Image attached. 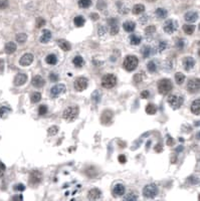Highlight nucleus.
Here are the masks:
<instances>
[{
	"mask_svg": "<svg viewBox=\"0 0 200 201\" xmlns=\"http://www.w3.org/2000/svg\"><path fill=\"white\" fill-rule=\"evenodd\" d=\"M79 113H80V110H79V108L77 106H70V107H68L63 111L62 118L65 121L72 122L78 118Z\"/></svg>",
	"mask_w": 200,
	"mask_h": 201,
	"instance_id": "f257e3e1",
	"label": "nucleus"
},
{
	"mask_svg": "<svg viewBox=\"0 0 200 201\" xmlns=\"http://www.w3.org/2000/svg\"><path fill=\"white\" fill-rule=\"evenodd\" d=\"M138 64H139V60L138 58L135 56H126L124 62H123V66L127 72H133L137 68Z\"/></svg>",
	"mask_w": 200,
	"mask_h": 201,
	"instance_id": "f03ea898",
	"label": "nucleus"
},
{
	"mask_svg": "<svg viewBox=\"0 0 200 201\" xmlns=\"http://www.w3.org/2000/svg\"><path fill=\"white\" fill-rule=\"evenodd\" d=\"M173 88V84L172 82L168 78H163V80H159L158 82V90L161 94H167Z\"/></svg>",
	"mask_w": 200,
	"mask_h": 201,
	"instance_id": "7ed1b4c3",
	"label": "nucleus"
},
{
	"mask_svg": "<svg viewBox=\"0 0 200 201\" xmlns=\"http://www.w3.org/2000/svg\"><path fill=\"white\" fill-rule=\"evenodd\" d=\"M117 84V78L116 76L112 74H106L102 78V86L105 88H112L116 86Z\"/></svg>",
	"mask_w": 200,
	"mask_h": 201,
	"instance_id": "20e7f679",
	"label": "nucleus"
},
{
	"mask_svg": "<svg viewBox=\"0 0 200 201\" xmlns=\"http://www.w3.org/2000/svg\"><path fill=\"white\" fill-rule=\"evenodd\" d=\"M183 98L179 94H170L168 96V103L174 110L179 109L183 104Z\"/></svg>",
	"mask_w": 200,
	"mask_h": 201,
	"instance_id": "39448f33",
	"label": "nucleus"
},
{
	"mask_svg": "<svg viewBox=\"0 0 200 201\" xmlns=\"http://www.w3.org/2000/svg\"><path fill=\"white\" fill-rule=\"evenodd\" d=\"M158 194V187L155 184H149L144 187L143 195L147 198H154Z\"/></svg>",
	"mask_w": 200,
	"mask_h": 201,
	"instance_id": "423d86ee",
	"label": "nucleus"
},
{
	"mask_svg": "<svg viewBox=\"0 0 200 201\" xmlns=\"http://www.w3.org/2000/svg\"><path fill=\"white\" fill-rule=\"evenodd\" d=\"M178 28V22L176 20H173V19H168V20L165 21L163 25V29L166 33H171L175 32Z\"/></svg>",
	"mask_w": 200,
	"mask_h": 201,
	"instance_id": "0eeeda50",
	"label": "nucleus"
},
{
	"mask_svg": "<svg viewBox=\"0 0 200 201\" xmlns=\"http://www.w3.org/2000/svg\"><path fill=\"white\" fill-rule=\"evenodd\" d=\"M200 88V80L199 78H192L188 82L187 84V90L191 94H195V92H199Z\"/></svg>",
	"mask_w": 200,
	"mask_h": 201,
	"instance_id": "6e6552de",
	"label": "nucleus"
},
{
	"mask_svg": "<svg viewBox=\"0 0 200 201\" xmlns=\"http://www.w3.org/2000/svg\"><path fill=\"white\" fill-rule=\"evenodd\" d=\"M88 88V80L84 76H80L74 80V88L78 92H83Z\"/></svg>",
	"mask_w": 200,
	"mask_h": 201,
	"instance_id": "1a4fd4ad",
	"label": "nucleus"
},
{
	"mask_svg": "<svg viewBox=\"0 0 200 201\" xmlns=\"http://www.w3.org/2000/svg\"><path fill=\"white\" fill-rule=\"evenodd\" d=\"M65 90H66V88H65L64 84H55V86H53L52 88H51L50 96H52V98H57V96H60L61 94H63V92H65Z\"/></svg>",
	"mask_w": 200,
	"mask_h": 201,
	"instance_id": "9d476101",
	"label": "nucleus"
},
{
	"mask_svg": "<svg viewBox=\"0 0 200 201\" xmlns=\"http://www.w3.org/2000/svg\"><path fill=\"white\" fill-rule=\"evenodd\" d=\"M42 180V174L39 171L34 170L29 175V182L32 185H38Z\"/></svg>",
	"mask_w": 200,
	"mask_h": 201,
	"instance_id": "9b49d317",
	"label": "nucleus"
},
{
	"mask_svg": "<svg viewBox=\"0 0 200 201\" xmlns=\"http://www.w3.org/2000/svg\"><path fill=\"white\" fill-rule=\"evenodd\" d=\"M33 62V56L31 54H25L20 58L19 64L21 66H28Z\"/></svg>",
	"mask_w": 200,
	"mask_h": 201,
	"instance_id": "f8f14e48",
	"label": "nucleus"
},
{
	"mask_svg": "<svg viewBox=\"0 0 200 201\" xmlns=\"http://www.w3.org/2000/svg\"><path fill=\"white\" fill-rule=\"evenodd\" d=\"M27 80V76L25 74H17L15 76L14 80H13V84L16 86H20L26 82Z\"/></svg>",
	"mask_w": 200,
	"mask_h": 201,
	"instance_id": "ddd939ff",
	"label": "nucleus"
},
{
	"mask_svg": "<svg viewBox=\"0 0 200 201\" xmlns=\"http://www.w3.org/2000/svg\"><path fill=\"white\" fill-rule=\"evenodd\" d=\"M113 115H114V114H113V112L110 111V110L105 111L102 115V118H101L102 123L104 124V125H109L113 120Z\"/></svg>",
	"mask_w": 200,
	"mask_h": 201,
	"instance_id": "4468645a",
	"label": "nucleus"
},
{
	"mask_svg": "<svg viewBox=\"0 0 200 201\" xmlns=\"http://www.w3.org/2000/svg\"><path fill=\"white\" fill-rule=\"evenodd\" d=\"M31 82H32V84L35 86V88H42V86L45 84L44 78H43L41 76H33L32 80H31Z\"/></svg>",
	"mask_w": 200,
	"mask_h": 201,
	"instance_id": "2eb2a0df",
	"label": "nucleus"
},
{
	"mask_svg": "<svg viewBox=\"0 0 200 201\" xmlns=\"http://www.w3.org/2000/svg\"><path fill=\"white\" fill-rule=\"evenodd\" d=\"M183 66L186 70H190L191 68H194V66H195V60H194V58H191V56H187V58H185L183 60Z\"/></svg>",
	"mask_w": 200,
	"mask_h": 201,
	"instance_id": "dca6fc26",
	"label": "nucleus"
},
{
	"mask_svg": "<svg viewBox=\"0 0 200 201\" xmlns=\"http://www.w3.org/2000/svg\"><path fill=\"white\" fill-rule=\"evenodd\" d=\"M108 23L111 26V34H113V35L117 34V33L119 32V26H118V21H117V19H114V18L109 19Z\"/></svg>",
	"mask_w": 200,
	"mask_h": 201,
	"instance_id": "f3484780",
	"label": "nucleus"
},
{
	"mask_svg": "<svg viewBox=\"0 0 200 201\" xmlns=\"http://www.w3.org/2000/svg\"><path fill=\"white\" fill-rule=\"evenodd\" d=\"M51 39V32L48 30V29H43L42 30V34L40 36V42L41 43H47L49 40Z\"/></svg>",
	"mask_w": 200,
	"mask_h": 201,
	"instance_id": "a211bd4d",
	"label": "nucleus"
},
{
	"mask_svg": "<svg viewBox=\"0 0 200 201\" xmlns=\"http://www.w3.org/2000/svg\"><path fill=\"white\" fill-rule=\"evenodd\" d=\"M125 186L123 184H117L115 185L114 190H113V193H114L115 196H122V195L125 194Z\"/></svg>",
	"mask_w": 200,
	"mask_h": 201,
	"instance_id": "6ab92c4d",
	"label": "nucleus"
},
{
	"mask_svg": "<svg viewBox=\"0 0 200 201\" xmlns=\"http://www.w3.org/2000/svg\"><path fill=\"white\" fill-rule=\"evenodd\" d=\"M184 18H185V20L187 22H195L198 18V13L194 12V11H189V12H187L185 14Z\"/></svg>",
	"mask_w": 200,
	"mask_h": 201,
	"instance_id": "aec40b11",
	"label": "nucleus"
},
{
	"mask_svg": "<svg viewBox=\"0 0 200 201\" xmlns=\"http://www.w3.org/2000/svg\"><path fill=\"white\" fill-rule=\"evenodd\" d=\"M57 44H58V46L60 47L62 50H64V52H68V50H70V48H72L70 43L65 40V39H59V40H57Z\"/></svg>",
	"mask_w": 200,
	"mask_h": 201,
	"instance_id": "412c9836",
	"label": "nucleus"
},
{
	"mask_svg": "<svg viewBox=\"0 0 200 201\" xmlns=\"http://www.w3.org/2000/svg\"><path fill=\"white\" fill-rule=\"evenodd\" d=\"M191 112L194 115L198 116L200 114V100L197 98L191 104Z\"/></svg>",
	"mask_w": 200,
	"mask_h": 201,
	"instance_id": "4be33fe9",
	"label": "nucleus"
},
{
	"mask_svg": "<svg viewBox=\"0 0 200 201\" xmlns=\"http://www.w3.org/2000/svg\"><path fill=\"white\" fill-rule=\"evenodd\" d=\"M123 28H124L125 31H127V32H133L136 28V24H135V22H133V21H130V20L126 21V22L123 23Z\"/></svg>",
	"mask_w": 200,
	"mask_h": 201,
	"instance_id": "5701e85b",
	"label": "nucleus"
},
{
	"mask_svg": "<svg viewBox=\"0 0 200 201\" xmlns=\"http://www.w3.org/2000/svg\"><path fill=\"white\" fill-rule=\"evenodd\" d=\"M101 194H102V192L99 189L94 188L89 191V198L91 200H97V199H99L101 197Z\"/></svg>",
	"mask_w": 200,
	"mask_h": 201,
	"instance_id": "b1692460",
	"label": "nucleus"
},
{
	"mask_svg": "<svg viewBox=\"0 0 200 201\" xmlns=\"http://www.w3.org/2000/svg\"><path fill=\"white\" fill-rule=\"evenodd\" d=\"M4 50H5V52H6L7 54H13V52L16 50V44H15L14 42H12V41H10V42H8V43L5 44Z\"/></svg>",
	"mask_w": 200,
	"mask_h": 201,
	"instance_id": "393cba45",
	"label": "nucleus"
},
{
	"mask_svg": "<svg viewBox=\"0 0 200 201\" xmlns=\"http://www.w3.org/2000/svg\"><path fill=\"white\" fill-rule=\"evenodd\" d=\"M144 11H145V6H144L143 4H136V5H134V7H133V9H132V12L134 13L135 15L141 14V13H143Z\"/></svg>",
	"mask_w": 200,
	"mask_h": 201,
	"instance_id": "a878e982",
	"label": "nucleus"
},
{
	"mask_svg": "<svg viewBox=\"0 0 200 201\" xmlns=\"http://www.w3.org/2000/svg\"><path fill=\"white\" fill-rule=\"evenodd\" d=\"M142 41V37L140 35H137V34H131L130 36V43L133 45H138L140 44Z\"/></svg>",
	"mask_w": 200,
	"mask_h": 201,
	"instance_id": "bb28decb",
	"label": "nucleus"
},
{
	"mask_svg": "<svg viewBox=\"0 0 200 201\" xmlns=\"http://www.w3.org/2000/svg\"><path fill=\"white\" fill-rule=\"evenodd\" d=\"M74 24H76V26L82 27V26H84L85 23H86V19H85L84 16H82V15H78V16L74 17Z\"/></svg>",
	"mask_w": 200,
	"mask_h": 201,
	"instance_id": "cd10ccee",
	"label": "nucleus"
},
{
	"mask_svg": "<svg viewBox=\"0 0 200 201\" xmlns=\"http://www.w3.org/2000/svg\"><path fill=\"white\" fill-rule=\"evenodd\" d=\"M155 14H156V16L158 17V18H166L167 17V15H168V12H167V10L166 9H164V8H157L156 9V11H155Z\"/></svg>",
	"mask_w": 200,
	"mask_h": 201,
	"instance_id": "c85d7f7f",
	"label": "nucleus"
},
{
	"mask_svg": "<svg viewBox=\"0 0 200 201\" xmlns=\"http://www.w3.org/2000/svg\"><path fill=\"white\" fill-rule=\"evenodd\" d=\"M151 52H152V48L149 46V45H144V46L141 48V54L145 58H149Z\"/></svg>",
	"mask_w": 200,
	"mask_h": 201,
	"instance_id": "c756f323",
	"label": "nucleus"
},
{
	"mask_svg": "<svg viewBox=\"0 0 200 201\" xmlns=\"http://www.w3.org/2000/svg\"><path fill=\"white\" fill-rule=\"evenodd\" d=\"M156 112H157V107L154 104H148L146 107V113L148 115H155Z\"/></svg>",
	"mask_w": 200,
	"mask_h": 201,
	"instance_id": "7c9ffc66",
	"label": "nucleus"
},
{
	"mask_svg": "<svg viewBox=\"0 0 200 201\" xmlns=\"http://www.w3.org/2000/svg\"><path fill=\"white\" fill-rule=\"evenodd\" d=\"M45 62H46L47 64H51V66H53V64H55L57 62V58L55 54H48V56L45 58Z\"/></svg>",
	"mask_w": 200,
	"mask_h": 201,
	"instance_id": "2f4dec72",
	"label": "nucleus"
},
{
	"mask_svg": "<svg viewBox=\"0 0 200 201\" xmlns=\"http://www.w3.org/2000/svg\"><path fill=\"white\" fill-rule=\"evenodd\" d=\"M101 98H102V92H101L100 90H95L92 94V100L95 104L100 103Z\"/></svg>",
	"mask_w": 200,
	"mask_h": 201,
	"instance_id": "473e14b6",
	"label": "nucleus"
},
{
	"mask_svg": "<svg viewBox=\"0 0 200 201\" xmlns=\"http://www.w3.org/2000/svg\"><path fill=\"white\" fill-rule=\"evenodd\" d=\"M183 30L185 31L186 34L191 35L192 33L194 32V30H195V25H193V24H185L183 26Z\"/></svg>",
	"mask_w": 200,
	"mask_h": 201,
	"instance_id": "72a5a7b5",
	"label": "nucleus"
},
{
	"mask_svg": "<svg viewBox=\"0 0 200 201\" xmlns=\"http://www.w3.org/2000/svg\"><path fill=\"white\" fill-rule=\"evenodd\" d=\"M15 39H16V41L19 43V44H23V43H24L25 41H26L27 35L25 34V33H23V32H20V33H18V34L16 35Z\"/></svg>",
	"mask_w": 200,
	"mask_h": 201,
	"instance_id": "f704fd0d",
	"label": "nucleus"
},
{
	"mask_svg": "<svg viewBox=\"0 0 200 201\" xmlns=\"http://www.w3.org/2000/svg\"><path fill=\"white\" fill-rule=\"evenodd\" d=\"M125 201H136L138 200V195L135 192H129L128 194H126V196L124 197Z\"/></svg>",
	"mask_w": 200,
	"mask_h": 201,
	"instance_id": "c9c22d12",
	"label": "nucleus"
},
{
	"mask_svg": "<svg viewBox=\"0 0 200 201\" xmlns=\"http://www.w3.org/2000/svg\"><path fill=\"white\" fill-rule=\"evenodd\" d=\"M74 64L77 66V68H82L83 64H84V58L81 56H77L74 58V60H72Z\"/></svg>",
	"mask_w": 200,
	"mask_h": 201,
	"instance_id": "e433bc0d",
	"label": "nucleus"
},
{
	"mask_svg": "<svg viewBox=\"0 0 200 201\" xmlns=\"http://www.w3.org/2000/svg\"><path fill=\"white\" fill-rule=\"evenodd\" d=\"M30 98H30L31 102H32L33 104H36L41 100V94H40V92H33V94H31Z\"/></svg>",
	"mask_w": 200,
	"mask_h": 201,
	"instance_id": "4c0bfd02",
	"label": "nucleus"
},
{
	"mask_svg": "<svg viewBox=\"0 0 200 201\" xmlns=\"http://www.w3.org/2000/svg\"><path fill=\"white\" fill-rule=\"evenodd\" d=\"M92 5V0H79V6L81 8H88Z\"/></svg>",
	"mask_w": 200,
	"mask_h": 201,
	"instance_id": "58836bf2",
	"label": "nucleus"
},
{
	"mask_svg": "<svg viewBox=\"0 0 200 201\" xmlns=\"http://www.w3.org/2000/svg\"><path fill=\"white\" fill-rule=\"evenodd\" d=\"M175 80L178 84H182L185 80V76H184L182 72H177L175 74Z\"/></svg>",
	"mask_w": 200,
	"mask_h": 201,
	"instance_id": "ea45409f",
	"label": "nucleus"
},
{
	"mask_svg": "<svg viewBox=\"0 0 200 201\" xmlns=\"http://www.w3.org/2000/svg\"><path fill=\"white\" fill-rule=\"evenodd\" d=\"M11 112V109L7 106H2L0 108V117H5L7 114H9Z\"/></svg>",
	"mask_w": 200,
	"mask_h": 201,
	"instance_id": "a19ab883",
	"label": "nucleus"
},
{
	"mask_svg": "<svg viewBox=\"0 0 200 201\" xmlns=\"http://www.w3.org/2000/svg\"><path fill=\"white\" fill-rule=\"evenodd\" d=\"M118 8H119V12L122 13V14H126V13L129 12V8L124 3H118Z\"/></svg>",
	"mask_w": 200,
	"mask_h": 201,
	"instance_id": "79ce46f5",
	"label": "nucleus"
},
{
	"mask_svg": "<svg viewBox=\"0 0 200 201\" xmlns=\"http://www.w3.org/2000/svg\"><path fill=\"white\" fill-rule=\"evenodd\" d=\"M147 68H148V70H149L150 72H155L156 70H157V66H156L155 62H153V60H151V62H148V64H147Z\"/></svg>",
	"mask_w": 200,
	"mask_h": 201,
	"instance_id": "37998d69",
	"label": "nucleus"
},
{
	"mask_svg": "<svg viewBox=\"0 0 200 201\" xmlns=\"http://www.w3.org/2000/svg\"><path fill=\"white\" fill-rule=\"evenodd\" d=\"M166 47H167V42H166L165 40H161L159 43H158V47H157L158 52H164V50L166 49Z\"/></svg>",
	"mask_w": 200,
	"mask_h": 201,
	"instance_id": "c03bdc74",
	"label": "nucleus"
},
{
	"mask_svg": "<svg viewBox=\"0 0 200 201\" xmlns=\"http://www.w3.org/2000/svg\"><path fill=\"white\" fill-rule=\"evenodd\" d=\"M155 31H156V27L154 25H149L145 29V33L147 35H153L155 33Z\"/></svg>",
	"mask_w": 200,
	"mask_h": 201,
	"instance_id": "a18cd8bd",
	"label": "nucleus"
},
{
	"mask_svg": "<svg viewBox=\"0 0 200 201\" xmlns=\"http://www.w3.org/2000/svg\"><path fill=\"white\" fill-rule=\"evenodd\" d=\"M144 78H145V76H144V72H139V74H137L135 76H134V82H137V84H139V82H143Z\"/></svg>",
	"mask_w": 200,
	"mask_h": 201,
	"instance_id": "49530a36",
	"label": "nucleus"
},
{
	"mask_svg": "<svg viewBox=\"0 0 200 201\" xmlns=\"http://www.w3.org/2000/svg\"><path fill=\"white\" fill-rule=\"evenodd\" d=\"M97 7H98L100 10H104L107 7V3L105 0H99L98 3H97Z\"/></svg>",
	"mask_w": 200,
	"mask_h": 201,
	"instance_id": "de8ad7c7",
	"label": "nucleus"
},
{
	"mask_svg": "<svg viewBox=\"0 0 200 201\" xmlns=\"http://www.w3.org/2000/svg\"><path fill=\"white\" fill-rule=\"evenodd\" d=\"M57 133H58V127H56V126H51V127L48 129L49 135L54 136V135H56Z\"/></svg>",
	"mask_w": 200,
	"mask_h": 201,
	"instance_id": "09e8293b",
	"label": "nucleus"
},
{
	"mask_svg": "<svg viewBox=\"0 0 200 201\" xmlns=\"http://www.w3.org/2000/svg\"><path fill=\"white\" fill-rule=\"evenodd\" d=\"M184 45H185V41H184L183 38H179L176 41V46L178 47V49H183Z\"/></svg>",
	"mask_w": 200,
	"mask_h": 201,
	"instance_id": "8fccbe9b",
	"label": "nucleus"
},
{
	"mask_svg": "<svg viewBox=\"0 0 200 201\" xmlns=\"http://www.w3.org/2000/svg\"><path fill=\"white\" fill-rule=\"evenodd\" d=\"M47 113V107L45 105H41L40 107L38 108V114L40 116H43Z\"/></svg>",
	"mask_w": 200,
	"mask_h": 201,
	"instance_id": "3c124183",
	"label": "nucleus"
},
{
	"mask_svg": "<svg viewBox=\"0 0 200 201\" xmlns=\"http://www.w3.org/2000/svg\"><path fill=\"white\" fill-rule=\"evenodd\" d=\"M107 31H108V28H107L106 26H104V25H100L98 28V33L101 35V36H103V35L105 34V33H107Z\"/></svg>",
	"mask_w": 200,
	"mask_h": 201,
	"instance_id": "603ef678",
	"label": "nucleus"
},
{
	"mask_svg": "<svg viewBox=\"0 0 200 201\" xmlns=\"http://www.w3.org/2000/svg\"><path fill=\"white\" fill-rule=\"evenodd\" d=\"M9 6L8 0H0V9L3 10V9H6Z\"/></svg>",
	"mask_w": 200,
	"mask_h": 201,
	"instance_id": "864d4df0",
	"label": "nucleus"
},
{
	"mask_svg": "<svg viewBox=\"0 0 200 201\" xmlns=\"http://www.w3.org/2000/svg\"><path fill=\"white\" fill-rule=\"evenodd\" d=\"M13 189H14L15 191H24L25 190V186L22 184V183H18V184L14 185V187H13Z\"/></svg>",
	"mask_w": 200,
	"mask_h": 201,
	"instance_id": "5fc2aeb1",
	"label": "nucleus"
},
{
	"mask_svg": "<svg viewBox=\"0 0 200 201\" xmlns=\"http://www.w3.org/2000/svg\"><path fill=\"white\" fill-rule=\"evenodd\" d=\"M43 25H45V20L43 18H41V17H38L36 19V27L37 28H40Z\"/></svg>",
	"mask_w": 200,
	"mask_h": 201,
	"instance_id": "6e6d98bb",
	"label": "nucleus"
},
{
	"mask_svg": "<svg viewBox=\"0 0 200 201\" xmlns=\"http://www.w3.org/2000/svg\"><path fill=\"white\" fill-rule=\"evenodd\" d=\"M49 80H50L51 82H57V80H58V76H57L56 74H54V72H51V74H49Z\"/></svg>",
	"mask_w": 200,
	"mask_h": 201,
	"instance_id": "4d7b16f0",
	"label": "nucleus"
},
{
	"mask_svg": "<svg viewBox=\"0 0 200 201\" xmlns=\"http://www.w3.org/2000/svg\"><path fill=\"white\" fill-rule=\"evenodd\" d=\"M118 160H119V162L122 163V164H125V163L127 162V159L124 155H120V156L118 157Z\"/></svg>",
	"mask_w": 200,
	"mask_h": 201,
	"instance_id": "13d9d810",
	"label": "nucleus"
},
{
	"mask_svg": "<svg viewBox=\"0 0 200 201\" xmlns=\"http://www.w3.org/2000/svg\"><path fill=\"white\" fill-rule=\"evenodd\" d=\"M149 92L148 90H143V92H141V98H149Z\"/></svg>",
	"mask_w": 200,
	"mask_h": 201,
	"instance_id": "bf43d9fd",
	"label": "nucleus"
},
{
	"mask_svg": "<svg viewBox=\"0 0 200 201\" xmlns=\"http://www.w3.org/2000/svg\"><path fill=\"white\" fill-rule=\"evenodd\" d=\"M167 145L168 146H173L174 145V140L172 137H170V136H168V139H167Z\"/></svg>",
	"mask_w": 200,
	"mask_h": 201,
	"instance_id": "052dcab7",
	"label": "nucleus"
},
{
	"mask_svg": "<svg viewBox=\"0 0 200 201\" xmlns=\"http://www.w3.org/2000/svg\"><path fill=\"white\" fill-rule=\"evenodd\" d=\"M5 169H6V167H5V165L3 164L2 162H0V174H3L5 171Z\"/></svg>",
	"mask_w": 200,
	"mask_h": 201,
	"instance_id": "680f3d73",
	"label": "nucleus"
},
{
	"mask_svg": "<svg viewBox=\"0 0 200 201\" xmlns=\"http://www.w3.org/2000/svg\"><path fill=\"white\" fill-rule=\"evenodd\" d=\"M99 14L98 13H92V14H91V18L93 19V20H98L99 19Z\"/></svg>",
	"mask_w": 200,
	"mask_h": 201,
	"instance_id": "e2e57ef3",
	"label": "nucleus"
},
{
	"mask_svg": "<svg viewBox=\"0 0 200 201\" xmlns=\"http://www.w3.org/2000/svg\"><path fill=\"white\" fill-rule=\"evenodd\" d=\"M155 151H156V152H161V151H162V145H161V144H158V145L156 146Z\"/></svg>",
	"mask_w": 200,
	"mask_h": 201,
	"instance_id": "0e129e2a",
	"label": "nucleus"
},
{
	"mask_svg": "<svg viewBox=\"0 0 200 201\" xmlns=\"http://www.w3.org/2000/svg\"><path fill=\"white\" fill-rule=\"evenodd\" d=\"M3 68H4V62L2 60H0V72H3Z\"/></svg>",
	"mask_w": 200,
	"mask_h": 201,
	"instance_id": "69168bd1",
	"label": "nucleus"
},
{
	"mask_svg": "<svg viewBox=\"0 0 200 201\" xmlns=\"http://www.w3.org/2000/svg\"><path fill=\"white\" fill-rule=\"evenodd\" d=\"M23 197L22 195H19V196H13L12 197V200H22Z\"/></svg>",
	"mask_w": 200,
	"mask_h": 201,
	"instance_id": "338daca9",
	"label": "nucleus"
},
{
	"mask_svg": "<svg viewBox=\"0 0 200 201\" xmlns=\"http://www.w3.org/2000/svg\"><path fill=\"white\" fill-rule=\"evenodd\" d=\"M150 1H155V0H150Z\"/></svg>",
	"mask_w": 200,
	"mask_h": 201,
	"instance_id": "774afa93",
	"label": "nucleus"
}]
</instances>
